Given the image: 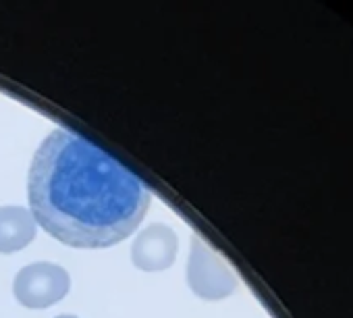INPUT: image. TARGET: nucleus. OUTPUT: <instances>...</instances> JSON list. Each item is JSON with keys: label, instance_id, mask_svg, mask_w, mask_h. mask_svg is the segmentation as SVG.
Wrapping results in <instances>:
<instances>
[{"label": "nucleus", "instance_id": "2", "mask_svg": "<svg viewBox=\"0 0 353 318\" xmlns=\"http://www.w3.org/2000/svg\"><path fill=\"white\" fill-rule=\"evenodd\" d=\"M71 289L69 272L54 262H34L23 266L13 283V291L19 304L26 308H48L61 301Z\"/></svg>", "mask_w": 353, "mask_h": 318}, {"label": "nucleus", "instance_id": "1", "mask_svg": "<svg viewBox=\"0 0 353 318\" xmlns=\"http://www.w3.org/2000/svg\"><path fill=\"white\" fill-rule=\"evenodd\" d=\"M30 212L46 233L81 250L125 241L150 208V190L119 161L71 129L36 150L28 177Z\"/></svg>", "mask_w": 353, "mask_h": 318}, {"label": "nucleus", "instance_id": "4", "mask_svg": "<svg viewBox=\"0 0 353 318\" xmlns=\"http://www.w3.org/2000/svg\"><path fill=\"white\" fill-rule=\"evenodd\" d=\"M176 250H179V239L174 229L164 223H154L135 237V244L131 246V260L145 272H158L172 266Z\"/></svg>", "mask_w": 353, "mask_h": 318}, {"label": "nucleus", "instance_id": "5", "mask_svg": "<svg viewBox=\"0 0 353 318\" xmlns=\"http://www.w3.org/2000/svg\"><path fill=\"white\" fill-rule=\"evenodd\" d=\"M36 237V221L23 206H0V254H13Z\"/></svg>", "mask_w": 353, "mask_h": 318}, {"label": "nucleus", "instance_id": "3", "mask_svg": "<svg viewBox=\"0 0 353 318\" xmlns=\"http://www.w3.org/2000/svg\"><path fill=\"white\" fill-rule=\"evenodd\" d=\"M188 283L198 297L208 301L225 299L237 289V277L198 235L192 237Z\"/></svg>", "mask_w": 353, "mask_h": 318}, {"label": "nucleus", "instance_id": "6", "mask_svg": "<svg viewBox=\"0 0 353 318\" xmlns=\"http://www.w3.org/2000/svg\"><path fill=\"white\" fill-rule=\"evenodd\" d=\"M57 318H77L75 314H61V316H57Z\"/></svg>", "mask_w": 353, "mask_h": 318}]
</instances>
